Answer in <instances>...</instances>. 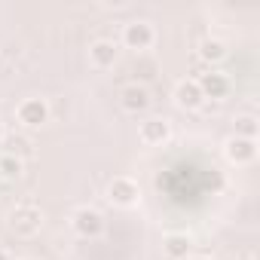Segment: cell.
Wrapping results in <instances>:
<instances>
[{"label": "cell", "mask_w": 260, "mask_h": 260, "mask_svg": "<svg viewBox=\"0 0 260 260\" xmlns=\"http://www.w3.org/2000/svg\"><path fill=\"white\" fill-rule=\"evenodd\" d=\"M10 223H13V230H16V233L31 236V233H37V230H40L43 214H40V208H37V205H19V208H13V211H10Z\"/></svg>", "instance_id": "obj_1"}, {"label": "cell", "mask_w": 260, "mask_h": 260, "mask_svg": "<svg viewBox=\"0 0 260 260\" xmlns=\"http://www.w3.org/2000/svg\"><path fill=\"white\" fill-rule=\"evenodd\" d=\"M46 119H49V107L43 98H28L19 104V122L25 128H40Z\"/></svg>", "instance_id": "obj_2"}, {"label": "cell", "mask_w": 260, "mask_h": 260, "mask_svg": "<svg viewBox=\"0 0 260 260\" xmlns=\"http://www.w3.org/2000/svg\"><path fill=\"white\" fill-rule=\"evenodd\" d=\"M107 199H110L113 205H122V208L135 205V202H138V184H135L132 178H113L110 187H107Z\"/></svg>", "instance_id": "obj_3"}, {"label": "cell", "mask_w": 260, "mask_h": 260, "mask_svg": "<svg viewBox=\"0 0 260 260\" xmlns=\"http://www.w3.org/2000/svg\"><path fill=\"white\" fill-rule=\"evenodd\" d=\"M223 153H226L230 162H236V166H248V162L257 159V141L233 135V138L226 141V150H223Z\"/></svg>", "instance_id": "obj_4"}, {"label": "cell", "mask_w": 260, "mask_h": 260, "mask_svg": "<svg viewBox=\"0 0 260 260\" xmlns=\"http://www.w3.org/2000/svg\"><path fill=\"white\" fill-rule=\"evenodd\" d=\"M153 40H156V34H153V28L147 22H132V25H125V31H122V43L128 49H150Z\"/></svg>", "instance_id": "obj_5"}, {"label": "cell", "mask_w": 260, "mask_h": 260, "mask_svg": "<svg viewBox=\"0 0 260 260\" xmlns=\"http://www.w3.org/2000/svg\"><path fill=\"white\" fill-rule=\"evenodd\" d=\"M74 230L86 239H95L101 230H104V217L95 211V208H77L74 211Z\"/></svg>", "instance_id": "obj_6"}, {"label": "cell", "mask_w": 260, "mask_h": 260, "mask_svg": "<svg viewBox=\"0 0 260 260\" xmlns=\"http://www.w3.org/2000/svg\"><path fill=\"white\" fill-rule=\"evenodd\" d=\"M196 86H199L202 98H223V95L230 92V80H226L223 74H217V71L202 74V77L196 80Z\"/></svg>", "instance_id": "obj_7"}, {"label": "cell", "mask_w": 260, "mask_h": 260, "mask_svg": "<svg viewBox=\"0 0 260 260\" xmlns=\"http://www.w3.org/2000/svg\"><path fill=\"white\" fill-rule=\"evenodd\" d=\"M122 107H125L128 113L147 110V107H150V92H147L144 86H138V83L125 86V89H122Z\"/></svg>", "instance_id": "obj_8"}, {"label": "cell", "mask_w": 260, "mask_h": 260, "mask_svg": "<svg viewBox=\"0 0 260 260\" xmlns=\"http://www.w3.org/2000/svg\"><path fill=\"white\" fill-rule=\"evenodd\" d=\"M89 61L95 64V68H113V61H116V43H110V40H95L92 46H89Z\"/></svg>", "instance_id": "obj_9"}, {"label": "cell", "mask_w": 260, "mask_h": 260, "mask_svg": "<svg viewBox=\"0 0 260 260\" xmlns=\"http://www.w3.org/2000/svg\"><path fill=\"white\" fill-rule=\"evenodd\" d=\"M138 138L144 141V144H162L166 138H169V122L166 119H144L141 122V128H138Z\"/></svg>", "instance_id": "obj_10"}, {"label": "cell", "mask_w": 260, "mask_h": 260, "mask_svg": "<svg viewBox=\"0 0 260 260\" xmlns=\"http://www.w3.org/2000/svg\"><path fill=\"white\" fill-rule=\"evenodd\" d=\"M175 101H178V107H187V110L199 107L202 104V92H199L196 80H181L178 89H175Z\"/></svg>", "instance_id": "obj_11"}, {"label": "cell", "mask_w": 260, "mask_h": 260, "mask_svg": "<svg viewBox=\"0 0 260 260\" xmlns=\"http://www.w3.org/2000/svg\"><path fill=\"white\" fill-rule=\"evenodd\" d=\"M190 248H193V242H190L187 233H172V236H166V242H162V251H166L172 260H187Z\"/></svg>", "instance_id": "obj_12"}, {"label": "cell", "mask_w": 260, "mask_h": 260, "mask_svg": "<svg viewBox=\"0 0 260 260\" xmlns=\"http://www.w3.org/2000/svg\"><path fill=\"white\" fill-rule=\"evenodd\" d=\"M19 175H22V156L0 153V178H4V181H16Z\"/></svg>", "instance_id": "obj_13"}, {"label": "cell", "mask_w": 260, "mask_h": 260, "mask_svg": "<svg viewBox=\"0 0 260 260\" xmlns=\"http://www.w3.org/2000/svg\"><path fill=\"white\" fill-rule=\"evenodd\" d=\"M223 55H226V46L220 40H205L199 46V58H205V61H220Z\"/></svg>", "instance_id": "obj_14"}, {"label": "cell", "mask_w": 260, "mask_h": 260, "mask_svg": "<svg viewBox=\"0 0 260 260\" xmlns=\"http://www.w3.org/2000/svg\"><path fill=\"white\" fill-rule=\"evenodd\" d=\"M236 135L254 141V138H257V119H254V116H239V119H236Z\"/></svg>", "instance_id": "obj_15"}, {"label": "cell", "mask_w": 260, "mask_h": 260, "mask_svg": "<svg viewBox=\"0 0 260 260\" xmlns=\"http://www.w3.org/2000/svg\"><path fill=\"white\" fill-rule=\"evenodd\" d=\"M0 141H4V122H0Z\"/></svg>", "instance_id": "obj_16"}, {"label": "cell", "mask_w": 260, "mask_h": 260, "mask_svg": "<svg viewBox=\"0 0 260 260\" xmlns=\"http://www.w3.org/2000/svg\"><path fill=\"white\" fill-rule=\"evenodd\" d=\"M190 260H211V257H190Z\"/></svg>", "instance_id": "obj_17"}, {"label": "cell", "mask_w": 260, "mask_h": 260, "mask_svg": "<svg viewBox=\"0 0 260 260\" xmlns=\"http://www.w3.org/2000/svg\"><path fill=\"white\" fill-rule=\"evenodd\" d=\"M0 260H10V257H7V254H4V251H0Z\"/></svg>", "instance_id": "obj_18"}]
</instances>
